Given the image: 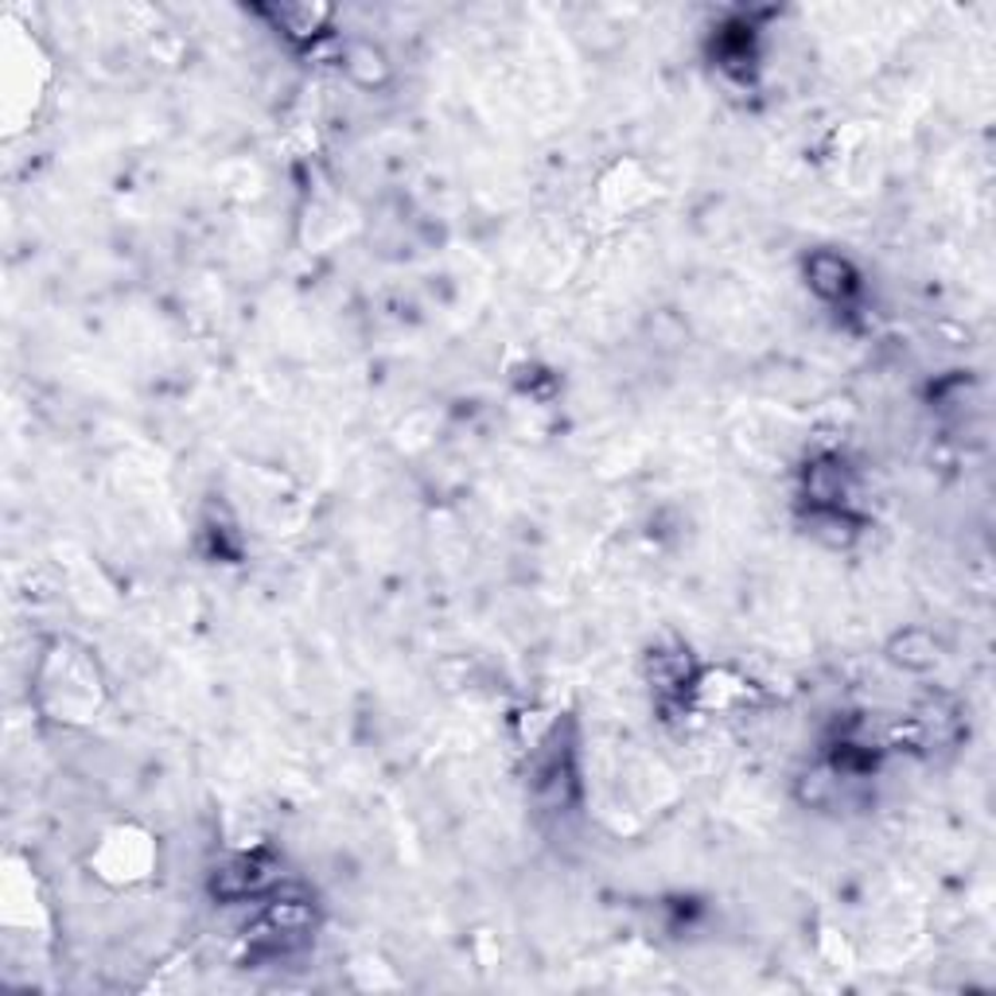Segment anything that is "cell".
I'll return each instance as SVG.
<instances>
[{
	"mask_svg": "<svg viewBox=\"0 0 996 996\" xmlns=\"http://www.w3.org/2000/svg\"><path fill=\"white\" fill-rule=\"evenodd\" d=\"M810 285L818 288L821 296H845V292H853L856 277H853V269H849V261H841V257H833V254H818L810 261Z\"/></svg>",
	"mask_w": 996,
	"mask_h": 996,
	"instance_id": "cell-1",
	"label": "cell"
}]
</instances>
